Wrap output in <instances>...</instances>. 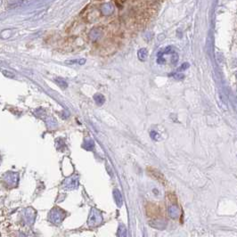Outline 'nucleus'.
<instances>
[{
    "instance_id": "1",
    "label": "nucleus",
    "mask_w": 237,
    "mask_h": 237,
    "mask_svg": "<svg viewBox=\"0 0 237 237\" xmlns=\"http://www.w3.org/2000/svg\"><path fill=\"white\" fill-rule=\"evenodd\" d=\"M102 35H103V30H102L101 29L96 28L93 29L91 30L90 34H89V37H90L91 40L96 41V40H98L101 38Z\"/></svg>"
},
{
    "instance_id": "2",
    "label": "nucleus",
    "mask_w": 237,
    "mask_h": 237,
    "mask_svg": "<svg viewBox=\"0 0 237 237\" xmlns=\"http://www.w3.org/2000/svg\"><path fill=\"white\" fill-rule=\"evenodd\" d=\"M101 12L104 15H110L111 13H113V6L111 4H105L102 6Z\"/></svg>"
},
{
    "instance_id": "3",
    "label": "nucleus",
    "mask_w": 237,
    "mask_h": 237,
    "mask_svg": "<svg viewBox=\"0 0 237 237\" xmlns=\"http://www.w3.org/2000/svg\"><path fill=\"white\" fill-rule=\"evenodd\" d=\"M148 55V51L145 48H141L137 52V56L140 61H145Z\"/></svg>"
},
{
    "instance_id": "4",
    "label": "nucleus",
    "mask_w": 237,
    "mask_h": 237,
    "mask_svg": "<svg viewBox=\"0 0 237 237\" xmlns=\"http://www.w3.org/2000/svg\"><path fill=\"white\" fill-rule=\"evenodd\" d=\"M55 81L56 82V84L60 87H62V88H66L68 87V83L64 80V79H62V78H60V77H57L55 79Z\"/></svg>"
},
{
    "instance_id": "5",
    "label": "nucleus",
    "mask_w": 237,
    "mask_h": 237,
    "mask_svg": "<svg viewBox=\"0 0 237 237\" xmlns=\"http://www.w3.org/2000/svg\"><path fill=\"white\" fill-rule=\"evenodd\" d=\"M94 99H95V101H96V103L98 105H102L104 103V101H105L104 96H103L102 94H96V95H95Z\"/></svg>"
},
{
    "instance_id": "6",
    "label": "nucleus",
    "mask_w": 237,
    "mask_h": 237,
    "mask_svg": "<svg viewBox=\"0 0 237 237\" xmlns=\"http://www.w3.org/2000/svg\"><path fill=\"white\" fill-rule=\"evenodd\" d=\"M66 63L67 64H80V65H83L86 62V59H79V60H70V61H66Z\"/></svg>"
},
{
    "instance_id": "7",
    "label": "nucleus",
    "mask_w": 237,
    "mask_h": 237,
    "mask_svg": "<svg viewBox=\"0 0 237 237\" xmlns=\"http://www.w3.org/2000/svg\"><path fill=\"white\" fill-rule=\"evenodd\" d=\"M2 73H3L4 76H6V78H11V79L12 78H14V76H15L13 73H12V72L8 71H5V70L2 71Z\"/></svg>"
},
{
    "instance_id": "8",
    "label": "nucleus",
    "mask_w": 237,
    "mask_h": 237,
    "mask_svg": "<svg viewBox=\"0 0 237 237\" xmlns=\"http://www.w3.org/2000/svg\"><path fill=\"white\" fill-rule=\"evenodd\" d=\"M189 67V64L187 63V62H185V63H183L182 65L180 66V68L177 70V71H185V70H186L187 68Z\"/></svg>"
},
{
    "instance_id": "9",
    "label": "nucleus",
    "mask_w": 237,
    "mask_h": 237,
    "mask_svg": "<svg viewBox=\"0 0 237 237\" xmlns=\"http://www.w3.org/2000/svg\"><path fill=\"white\" fill-rule=\"evenodd\" d=\"M171 62L173 63V64H175L176 62H177V61H178V55H176V54H173L172 55V56H171Z\"/></svg>"
},
{
    "instance_id": "10",
    "label": "nucleus",
    "mask_w": 237,
    "mask_h": 237,
    "mask_svg": "<svg viewBox=\"0 0 237 237\" xmlns=\"http://www.w3.org/2000/svg\"><path fill=\"white\" fill-rule=\"evenodd\" d=\"M125 1H126V0H115V4H116L118 7H120V6L124 4Z\"/></svg>"
},
{
    "instance_id": "11",
    "label": "nucleus",
    "mask_w": 237,
    "mask_h": 237,
    "mask_svg": "<svg viewBox=\"0 0 237 237\" xmlns=\"http://www.w3.org/2000/svg\"><path fill=\"white\" fill-rule=\"evenodd\" d=\"M236 156H237V155H236Z\"/></svg>"
}]
</instances>
